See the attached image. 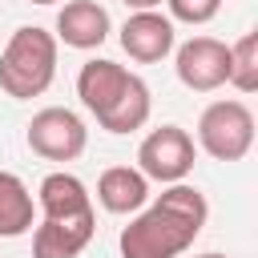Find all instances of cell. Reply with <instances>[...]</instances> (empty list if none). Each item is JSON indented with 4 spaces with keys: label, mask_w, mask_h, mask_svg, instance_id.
<instances>
[{
    "label": "cell",
    "mask_w": 258,
    "mask_h": 258,
    "mask_svg": "<svg viewBox=\"0 0 258 258\" xmlns=\"http://www.w3.org/2000/svg\"><path fill=\"white\" fill-rule=\"evenodd\" d=\"M85 141H89V129L73 109L48 105L28 121V149L44 161H73L85 153Z\"/></svg>",
    "instance_id": "cell-7"
},
{
    "label": "cell",
    "mask_w": 258,
    "mask_h": 258,
    "mask_svg": "<svg viewBox=\"0 0 258 258\" xmlns=\"http://www.w3.org/2000/svg\"><path fill=\"white\" fill-rule=\"evenodd\" d=\"M194 157H198L194 137L181 125H161L137 145V169L145 173V181H161V185H177L194 169Z\"/></svg>",
    "instance_id": "cell-6"
},
{
    "label": "cell",
    "mask_w": 258,
    "mask_h": 258,
    "mask_svg": "<svg viewBox=\"0 0 258 258\" xmlns=\"http://www.w3.org/2000/svg\"><path fill=\"white\" fill-rule=\"evenodd\" d=\"M97 202L109 210V214H137L145 202H149V181L141 169H129V165H113L97 177Z\"/></svg>",
    "instance_id": "cell-11"
},
{
    "label": "cell",
    "mask_w": 258,
    "mask_h": 258,
    "mask_svg": "<svg viewBox=\"0 0 258 258\" xmlns=\"http://www.w3.org/2000/svg\"><path fill=\"white\" fill-rule=\"evenodd\" d=\"M210 218L206 194L177 181L157 194L125 230H121V258H181Z\"/></svg>",
    "instance_id": "cell-1"
},
{
    "label": "cell",
    "mask_w": 258,
    "mask_h": 258,
    "mask_svg": "<svg viewBox=\"0 0 258 258\" xmlns=\"http://www.w3.org/2000/svg\"><path fill=\"white\" fill-rule=\"evenodd\" d=\"M198 145L214 161H242L254 145V113L242 101H214L198 117Z\"/></svg>",
    "instance_id": "cell-5"
},
{
    "label": "cell",
    "mask_w": 258,
    "mask_h": 258,
    "mask_svg": "<svg viewBox=\"0 0 258 258\" xmlns=\"http://www.w3.org/2000/svg\"><path fill=\"white\" fill-rule=\"evenodd\" d=\"M121 48L141 64L165 60L173 52V20L161 12H133L121 24Z\"/></svg>",
    "instance_id": "cell-9"
},
{
    "label": "cell",
    "mask_w": 258,
    "mask_h": 258,
    "mask_svg": "<svg viewBox=\"0 0 258 258\" xmlns=\"http://www.w3.org/2000/svg\"><path fill=\"white\" fill-rule=\"evenodd\" d=\"M113 20L97 0H69L56 12V40H64L69 48H97L105 44Z\"/></svg>",
    "instance_id": "cell-10"
},
{
    "label": "cell",
    "mask_w": 258,
    "mask_h": 258,
    "mask_svg": "<svg viewBox=\"0 0 258 258\" xmlns=\"http://www.w3.org/2000/svg\"><path fill=\"white\" fill-rule=\"evenodd\" d=\"M36 202H40V226L32 234V258H77L97 230L85 181L64 169L48 173L36 189Z\"/></svg>",
    "instance_id": "cell-2"
},
{
    "label": "cell",
    "mask_w": 258,
    "mask_h": 258,
    "mask_svg": "<svg viewBox=\"0 0 258 258\" xmlns=\"http://www.w3.org/2000/svg\"><path fill=\"white\" fill-rule=\"evenodd\" d=\"M32 4H56V0H32Z\"/></svg>",
    "instance_id": "cell-17"
},
{
    "label": "cell",
    "mask_w": 258,
    "mask_h": 258,
    "mask_svg": "<svg viewBox=\"0 0 258 258\" xmlns=\"http://www.w3.org/2000/svg\"><path fill=\"white\" fill-rule=\"evenodd\" d=\"M194 258H226V254H214V250H210V254H194Z\"/></svg>",
    "instance_id": "cell-16"
},
{
    "label": "cell",
    "mask_w": 258,
    "mask_h": 258,
    "mask_svg": "<svg viewBox=\"0 0 258 258\" xmlns=\"http://www.w3.org/2000/svg\"><path fill=\"white\" fill-rule=\"evenodd\" d=\"M56 77V36L40 24H24L0 52V89L16 101L40 97Z\"/></svg>",
    "instance_id": "cell-4"
},
{
    "label": "cell",
    "mask_w": 258,
    "mask_h": 258,
    "mask_svg": "<svg viewBox=\"0 0 258 258\" xmlns=\"http://www.w3.org/2000/svg\"><path fill=\"white\" fill-rule=\"evenodd\" d=\"M177 81L194 93H214L230 77V44L214 36H194L177 48Z\"/></svg>",
    "instance_id": "cell-8"
},
{
    "label": "cell",
    "mask_w": 258,
    "mask_h": 258,
    "mask_svg": "<svg viewBox=\"0 0 258 258\" xmlns=\"http://www.w3.org/2000/svg\"><path fill=\"white\" fill-rule=\"evenodd\" d=\"M77 97L109 133H133L149 121V85L117 60H85L77 73Z\"/></svg>",
    "instance_id": "cell-3"
},
{
    "label": "cell",
    "mask_w": 258,
    "mask_h": 258,
    "mask_svg": "<svg viewBox=\"0 0 258 258\" xmlns=\"http://www.w3.org/2000/svg\"><path fill=\"white\" fill-rule=\"evenodd\" d=\"M165 4H169V16L185 20V24H206L222 8V0H165Z\"/></svg>",
    "instance_id": "cell-14"
},
{
    "label": "cell",
    "mask_w": 258,
    "mask_h": 258,
    "mask_svg": "<svg viewBox=\"0 0 258 258\" xmlns=\"http://www.w3.org/2000/svg\"><path fill=\"white\" fill-rule=\"evenodd\" d=\"M121 4H125V8H137V12H153L161 0H121Z\"/></svg>",
    "instance_id": "cell-15"
},
{
    "label": "cell",
    "mask_w": 258,
    "mask_h": 258,
    "mask_svg": "<svg viewBox=\"0 0 258 258\" xmlns=\"http://www.w3.org/2000/svg\"><path fill=\"white\" fill-rule=\"evenodd\" d=\"M226 85H234L238 93H254L258 89V36L242 32L230 44V77Z\"/></svg>",
    "instance_id": "cell-13"
},
{
    "label": "cell",
    "mask_w": 258,
    "mask_h": 258,
    "mask_svg": "<svg viewBox=\"0 0 258 258\" xmlns=\"http://www.w3.org/2000/svg\"><path fill=\"white\" fill-rule=\"evenodd\" d=\"M32 230V194L28 185L0 169V238H20Z\"/></svg>",
    "instance_id": "cell-12"
}]
</instances>
